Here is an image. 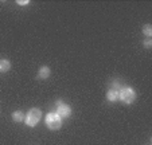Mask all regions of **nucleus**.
I'll list each match as a JSON object with an SVG mask.
<instances>
[{"label":"nucleus","instance_id":"11","mask_svg":"<svg viewBox=\"0 0 152 145\" xmlns=\"http://www.w3.org/2000/svg\"><path fill=\"white\" fill-rule=\"evenodd\" d=\"M144 47H145L147 50H149V48L152 47V39L151 38H147V39L144 40Z\"/></svg>","mask_w":152,"mask_h":145},{"label":"nucleus","instance_id":"2","mask_svg":"<svg viewBox=\"0 0 152 145\" xmlns=\"http://www.w3.org/2000/svg\"><path fill=\"white\" fill-rule=\"evenodd\" d=\"M136 97H137L136 95V91L133 90L132 87H128V86L123 87L120 91H118V98H120L125 105H131V103H133L136 101Z\"/></svg>","mask_w":152,"mask_h":145},{"label":"nucleus","instance_id":"7","mask_svg":"<svg viewBox=\"0 0 152 145\" xmlns=\"http://www.w3.org/2000/svg\"><path fill=\"white\" fill-rule=\"evenodd\" d=\"M24 113L22 110H15L14 113H12V119H14L15 122H23L24 121Z\"/></svg>","mask_w":152,"mask_h":145},{"label":"nucleus","instance_id":"5","mask_svg":"<svg viewBox=\"0 0 152 145\" xmlns=\"http://www.w3.org/2000/svg\"><path fill=\"white\" fill-rule=\"evenodd\" d=\"M50 74H51V70H50L49 66H42L38 71V78L39 79H47L50 77Z\"/></svg>","mask_w":152,"mask_h":145},{"label":"nucleus","instance_id":"6","mask_svg":"<svg viewBox=\"0 0 152 145\" xmlns=\"http://www.w3.org/2000/svg\"><path fill=\"white\" fill-rule=\"evenodd\" d=\"M106 100L109 102H116L118 100V91L115 90V89H109L106 91Z\"/></svg>","mask_w":152,"mask_h":145},{"label":"nucleus","instance_id":"9","mask_svg":"<svg viewBox=\"0 0 152 145\" xmlns=\"http://www.w3.org/2000/svg\"><path fill=\"white\" fill-rule=\"evenodd\" d=\"M112 86H113L112 89H115V90H117V91H120L123 87H125V86H124V83L121 82L120 79H115V81H113V82H112Z\"/></svg>","mask_w":152,"mask_h":145},{"label":"nucleus","instance_id":"3","mask_svg":"<svg viewBox=\"0 0 152 145\" xmlns=\"http://www.w3.org/2000/svg\"><path fill=\"white\" fill-rule=\"evenodd\" d=\"M46 125L50 130H58L62 126V118L57 111H50L46 116Z\"/></svg>","mask_w":152,"mask_h":145},{"label":"nucleus","instance_id":"4","mask_svg":"<svg viewBox=\"0 0 152 145\" xmlns=\"http://www.w3.org/2000/svg\"><path fill=\"white\" fill-rule=\"evenodd\" d=\"M57 113L59 114L61 118H69V117L72 116V108H70V105H67V103H62V105L58 106Z\"/></svg>","mask_w":152,"mask_h":145},{"label":"nucleus","instance_id":"10","mask_svg":"<svg viewBox=\"0 0 152 145\" xmlns=\"http://www.w3.org/2000/svg\"><path fill=\"white\" fill-rule=\"evenodd\" d=\"M143 34L145 35V36H148V38H151L152 36V26L151 24H145V26L143 27Z\"/></svg>","mask_w":152,"mask_h":145},{"label":"nucleus","instance_id":"12","mask_svg":"<svg viewBox=\"0 0 152 145\" xmlns=\"http://www.w3.org/2000/svg\"><path fill=\"white\" fill-rule=\"evenodd\" d=\"M18 4H19V6H27V4H30V0H18L16 1Z\"/></svg>","mask_w":152,"mask_h":145},{"label":"nucleus","instance_id":"8","mask_svg":"<svg viewBox=\"0 0 152 145\" xmlns=\"http://www.w3.org/2000/svg\"><path fill=\"white\" fill-rule=\"evenodd\" d=\"M11 68V62L8 59H1L0 60V71L1 73H7Z\"/></svg>","mask_w":152,"mask_h":145},{"label":"nucleus","instance_id":"1","mask_svg":"<svg viewBox=\"0 0 152 145\" xmlns=\"http://www.w3.org/2000/svg\"><path fill=\"white\" fill-rule=\"evenodd\" d=\"M40 118H42V110L38 108H32V109H30L28 113H27L26 117H24V122H26L27 126L34 128V126L38 125Z\"/></svg>","mask_w":152,"mask_h":145}]
</instances>
